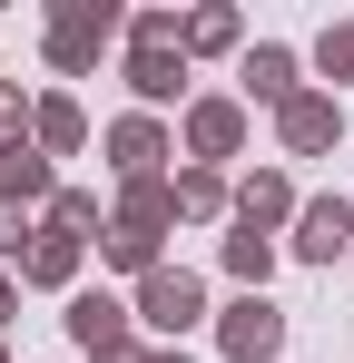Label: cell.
I'll return each mask as SVG.
<instances>
[{"label":"cell","instance_id":"6da1fadb","mask_svg":"<svg viewBox=\"0 0 354 363\" xmlns=\"http://www.w3.org/2000/svg\"><path fill=\"white\" fill-rule=\"evenodd\" d=\"M345 236H354V226H345V206H315V216H305V245H315V255H335Z\"/></svg>","mask_w":354,"mask_h":363}]
</instances>
